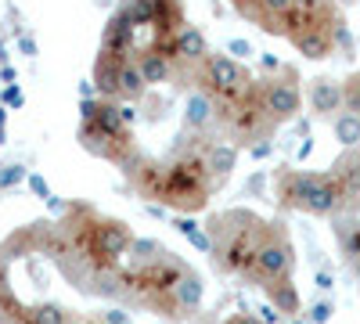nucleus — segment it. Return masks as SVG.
Returning a JSON list of instances; mask_svg holds the SVG:
<instances>
[{"label":"nucleus","mask_w":360,"mask_h":324,"mask_svg":"<svg viewBox=\"0 0 360 324\" xmlns=\"http://www.w3.org/2000/svg\"><path fill=\"white\" fill-rule=\"evenodd\" d=\"M134 238L137 234L127 220L98 213L86 202H72L65 205L62 220L51 223L44 256H51L72 288L86 296H112V278L127 263Z\"/></svg>","instance_id":"obj_1"},{"label":"nucleus","mask_w":360,"mask_h":324,"mask_svg":"<svg viewBox=\"0 0 360 324\" xmlns=\"http://www.w3.org/2000/svg\"><path fill=\"white\" fill-rule=\"evenodd\" d=\"M205 134H198V141L191 137H180V144H173L169 155L152 159L144 155L130 173L127 181L137 191V198H144L148 205H159V209H173V213H184L195 216L202 213L213 191L220 188L213 181V173L205 169Z\"/></svg>","instance_id":"obj_2"},{"label":"nucleus","mask_w":360,"mask_h":324,"mask_svg":"<svg viewBox=\"0 0 360 324\" xmlns=\"http://www.w3.org/2000/svg\"><path fill=\"white\" fill-rule=\"evenodd\" d=\"M270 220L252 213V209H224L205 220V234H209V256L213 267L227 278H242L249 281V271L256 263V252L266 238Z\"/></svg>","instance_id":"obj_3"},{"label":"nucleus","mask_w":360,"mask_h":324,"mask_svg":"<svg viewBox=\"0 0 360 324\" xmlns=\"http://www.w3.org/2000/svg\"><path fill=\"white\" fill-rule=\"evenodd\" d=\"M79 148L90 152L94 159H105L112 166H119L123 173H130L144 152L134 137V130L123 123L119 101H105V98H90L79 101Z\"/></svg>","instance_id":"obj_4"},{"label":"nucleus","mask_w":360,"mask_h":324,"mask_svg":"<svg viewBox=\"0 0 360 324\" xmlns=\"http://www.w3.org/2000/svg\"><path fill=\"white\" fill-rule=\"evenodd\" d=\"M191 267V263H184L180 256H173L169 249L152 259V263H123V267L115 271L112 278V296H123L137 306H148L152 313L159 317H169L176 320V299H173V292H176V281L180 274H184Z\"/></svg>","instance_id":"obj_5"},{"label":"nucleus","mask_w":360,"mask_h":324,"mask_svg":"<svg viewBox=\"0 0 360 324\" xmlns=\"http://www.w3.org/2000/svg\"><path fill=\"white\" fill-rule=\"evenodd\" d=\"M274 198H278V209H295V213H307L317 220H332L339 216V184L332 173H314V169H292L281 166L274 173Z\"/></svg>","instance_id":"obj_6"},{"label":"nucleus","mask_w":360,"mask_h":324,"mask_svg":"<svg viewBox=\"0 0 360 324\" xmlns=\"http://www.w3.org/2000/svg\"><path fill=\"white\" fill-rule=\"evenodd\" d=\"M217 130L227 137V144L242 148V144H252L256 141H274L278 127L270 123V115L263 108V94H259V79H252V86L234 98L227 105H217Z\"/></svg>","instance_id":"obj_7"},{"label":"nucleus","mask_w":360,"mask_h":324,"mask_svg":"<svg viewBox=\"0 0 360 324\" xmlns=\"http://www.w3.org/2000/svg\"><path fill=\"white\" fill-rule=\"evenodd\" d=\"M295 274V245H292V234L281 220H270L266 227V238L256 252V263L249 271V285L266 288L274 281H288Z\"/></svg>","instance_id":"obj_8"},{"label":"nucleus","mask_w":360,"mask_h":324,"mask_svg":"<svg viewBox=\"0 0 360 324\" xmlns=\"http://www.w3.org/2000/svg\"><path fill=\"white\" fill-rule=\"evenodd\" d=\"M198 83H202L198 91H205L217 105H227L234 98H242L249 86H252V72L242 62L227 58V54H209L202 72H198Z\"/></svg>","instance_id":"obj_9"},{"label":"nucleus","mask_w":360,"mask_h":324,"mask_svg":"<svg viewBox=\"0 0 360 324\" xmlns=\"http://www.w3.org/2000/svg\"><path fill=\"white\" fill-rule=\"evenodd\" d=\"M259 94H263V108L270 115L274 127H285L292 119H299L303 108V86H299V72L292 65H281L274 76L259 79Z\"/></svg>","instance_id":"obj_10"},{"label":"nucleus","mask_w":360,"mask_h":324,"mask_svg":"<svg viewBox=\"0 0 360 324\" xmlns=\"http://www.w3.org/2000/svg\"><path fill=\"white\" fill-rule=\"evenodd\" d=\"M335 18H339L335 0H292V8L278 22V37L292 44L303 33H328L335 25Z\"/></svg>","instance_id":"obj_11"},{"label":"nucleus","mask_w":360,"mask_h":324,"mask_svg":"<svg viewBox=\"0 0 360 324\" xmlns=\"http://www.w3.org/2000/svg\"><path fill=\"white\" fill-rule=\"evenodd\" d=\"M328 173L339 184V216H360V148L342 152Z\"/></svg>","instance_id":"obj_12"},{"label":"nucleus","mask_w":360,"mask_h":324,"mask_svg":"<svg viewBox=\"0 0 360 324\" xmlns=\"http://www.w3.org/2000/svg\"><path fill=\"white\" fill-rule=\"evenodd\" d=\"M166 54H169V62H173V72H176V69L202 72L205 58L213 54V51H209V44H205V33H202L198 25H184V29H180V33L169 40Z\"/></svg>","instance_id":"obj_13"},{"label":"nucleus","mask_w":360,"mask_h":324,"mask_svg":"<svg viewBox=\"0 0 360 324\" xmlns=\"http://www.w3.org/2000/svg\"><path fill=\"white\" fill-rule=\"evenodd\" d=\"M134 37H137V29H134L130 15H127L123 8H119V11H112V18L105 22V33H101V51H98V54L115 58V62H127V58H134V54H137Z\"/></svg>","instance_id":"obj_14"},{"label":"nucleus","mask_w":360,"mask_h":324,"mask_svg":"<svg viewBox=\"0 0 360 324\" xmlns=\"http://www.w3.org/2000/svg\"><path fill=\"white\" fill-rule=\"evenodd\" d=\"M184 0H152V44L148 47H159L166 51L169 40L184 29Z\"/></svg>","instance_id":"obj_15"},{"label":"nucleus","mask_w":360,"mask_h":324,"mask_svg":"<svg viewBox=\"0 0 360 324\" xmlns=\"http://www.w3.org/2000/svg\"><path fill=\"white\" fill-rule=\"evenodd\" d=\"M307 98H310L314 115H321V119H335V115L342 112V79H332V76L310 79Z\"/></svg>","instance_id":"obj_16"},{"label":"nucleus","mask_w":360,"mask_h":324,"mask_svg":"<svg viewBox=\"0 0 360 324\" xmlns=\"http://www.w3.org/2000/svg\"><path fill=\"white\" fill-rule=\"evenodd\" d=\"M184 130L188 134H209L217 130V101L205 91H191L184 101Z\"/></svg>","instance_id":"obj_17"},{"label":"nucleus","mask_w":360,"mask_h":324,"mask_svg":"<svg viewBox=\"0 0 360 324\" xmlns=\"http://www.w3.org/2000/svg\"><path fill=\"white\" fill-rule=\"evenodd\" d=\"M134 62L144 76V86H162L173 79V62H169V54L159 51V47H141L134 54Z\"/></svg>","instance_id":"obj_18"},{"label":"nucleus","mask_w":360,"mask_h":324,"mask_svg":"<svg viewBox=\"0 0 360 324\" xmlns=\"http://www.w3.org/2000/svg\"><path fill=\"white\" fill-rule=\"evenodd\" d=\"M238 152L234 144H227V141H209L205 144V152H202V159H205V169L213 173V181L217 184H224L227 176H231V169L238 166Z\"/></svg>","instance_id":"obj_19"},{"label":"nucleus","mask_w":360,"mask_h":324,"mask_svg":"<svg viewBox=\"0 0 360 324\" xmlns=\"http://www.w3.org/2000/svg\"><path fill=\"white\" fill-rule=\"evenodd\" d=\"M173 299H176V313H180V317L195 313V310L202 306V299H205V281H202V274H198L195 267H188L184 274H180Z\"/></svg>","instance_id":"obj_20"},{"label":"nucleus","mask_w":360,"mask_h":324,"mask_svg":"<svg viewBox=\"0 0 360 324\" xmlns=\"http://www.w3.org/2000/svg\"><path fill=\"white\" fill-rule=\"evenodd\" d=\"M144 76H141V69H137V62L134 58H127L123 65H119V76H115V98L112 101H119V105H134V101H141L144 98Z\"/></svg>","instance_id":"obj_21"},{"label":"nucleus","mask_w":360,"mask_h":324,"mask_svg":"<svg viewBox=\"0 0 360 324\" xmlns=\"http://www.w3.org/2000/svg\"><path fill=\"white\" fill-rule=\"evenodd\" d=\"M263 296H266V303L274 306L281 317H299V313H303V299H299V288H295L292 278H288V281L266 285V288H263Z\"/></svg>","instance_id":"obj_22"},{"label":"nucleus","mask_w":360,"mask_h":324,"mask_svg":"<svg viewBox=\"0 0 360 324\" xmlns=\"http://www.w3.org/2000/svg\"><path fill=\"white\" fill-rule=\"evenodd\" d=\"M25 306L8 278V263H0V324H25Z\"/></svg>","instance_id":"obj_23"},{"label":"nucleus","mask_w":360,"mask_h":324,"mask_svg":"<svg viewBox=\"0 0 360 324\" xmlns=\"http://www.w3.org/2000/svg\"><path fill=\"white\" fill-rule=\"evenodd\" d=\"M332 29H335V25H332ZM332 29H328V33H303V37H295L292 47L303 54V58H310V62H324V58H332V54H335Z\"/></svg>","instance_id":"obj_24"},{"label":"nucleus","mask_w":360,"mask_h":324,"mask_svg":"<svg viewBox=\"0 0 360 324\" xmlns=\"http://www.w3.org/2000/svg\"><path fill=\"white\" fill-rule=\"evenodd\" d=\"M25 324H79V317L62 303H33L25 306Z\"/></svg>","instance_id":"obj_25"},{"label":"nucleus","mask_w":360,"mask_h":324,"mask_svg":"<svg viewBox=\"0 0 360 324\" xmlns=\"http://www.w3.org/2000/svg\"><path fill=\"white\" fill-rule=\"evenodd\" d=\"M332 134H335V141L342 144V152L360 148V115H353V112H339L335 119H332Z\"/></svg>","instance_id":"obj_26"},{"label":"nucleus","mask_w":360,"mask_h":324,"mask_svg":"<svg viewBox=\"0 0 360 324\" xmlns=\"http://www.w3.org/2000/svg\"><path fill=\"white\" fill-rule=\"evenodd\" d=\"M162 252H166V245L155 242V238H134V245H130V252H127V263H152V259H159Z\"/></svg>","instance_id":"obj_27"},{"label":"nucleus","mask_w":360,"mask_h":324,"mask_svg":"<svg viewBox=\"0 0 360 324\" xmlns=\"http://www.w3.org/2000/svg\"><path fill=\"white\" fill-rule=\"evenodd\" d=\"M342 112L360 115V72H349L342 79Z\"/></svg>","instance_id":"obj_28"},{"label":"nucleus","mask_w":360,"mask_h":324,"mask_svg":"<svg viewBox=\"0 0 360 324\" xmlns=\"http://www.w3.org/2000/svg\"><path fill=\"white\" fill-rule=\"evenodd\" d=\"M332 40H335V54L342 51V58H353L356 44H353V33H349V25H346V18H342V15L335 18V29H332Z\"/></svg>","instance_id":"obj_29"},{"label":"nucleus","mask_w":360,"mask_h":324,"mask_svg":"<svg viewBox=\"0 0 360 324\" xmlns=\"http://www.w3.org/2000/svg\"><path fill=\"white\" fill-rule=\"evenodd\" d=\"M227 4H231L238 15H242L245 22H252V25H259V29H263V22H266V18H263V4H259V0H227Z\"/></svg>","instance_id":"obj_30"},{"label":"nucleus","mask_w":360,"mask_h":324,"mask_svg":"<svg viewBox=\"0 0 360 324\" xmlns=\"http://www.w3.org/2000/svg\"><path fill=\"white\" fill-rule=\"evenodd\" d=\"M335 317V303L332 299H317L307 306V324H328Z\"/></svg>","instance_id":"obj_31"},{"label":"nucleus","mask_w":360,"mask_h":324,"mask_svg":"<svg viewBox=\"0 0 360 324\" xmlns=\"http://www.w3.org/2000/svg\"><path fill=\"white\" fill-rule=\"evenodd\" d=\"M25 166H0V188L4 191H11V188H18L22 181H25Z\"/></svg>","instance_id":"obj_32"},{"label":"nucleus","mask_w":360,"mask_h":324,"mask_svg":"<svg viewBox=\"0 0 360 324\" xmlns=\"http://www.w3.org/2000/svg\"><path fill=\"white\" fill-rule=\"evenodd\" d=\"M252 54H256V51H252L249 40H242V37L227 40V58H234V62H245V58H252Z\"/></svg>","instance_id":"obj_33"},{"label":"nucleus","mask_w":360,"mask_h":324,"mask_svg":"<svg viewBox=\"0 0 360 324\" xmlns=\"http://www.w3.org/2000/svg\"><path fill=\"white\" fill-rule=\"evenodd\" d=\"M25 184H29V191H33L40 202H51V198H54V195H51V184L44 181L40 173H29V176H25Z\"/></svg>","instance_id":"obj_34"},{"label":"nucleus","mask_w":360,"mask_h":324,"mask_svg":"<svg viewBox=\"0 0 360 324\" xmlns=\"http://www.w3.org/2000/svg\"><path fill=\"white\" fill-rule=\"evenodd\" d=\"M173 227L184 234V238H191V234H198L202 227H198V220L195 216H184V213H173Z\"/></svg>","instance_id":"obj_35"},{"label":"nucleus","mask_w":360,"mask_h":324,"mask_svg":"<svg viewBox=\"0 0 360 324\" xmlns=\"http://www.w3.org/2000/svg\"><path fill=\"white\" fill-rule=\"evenodd\" d=\"M0 105H4V108H22V105H25V98H22V91H18L15 83L0 91Z\"/></svg>","instance_id":"obj_36"},{"label":"nucleus","mask_w":360,"mask_h":324,"mask_svg":"<svg viewBox=\"0 0 360 324\" xmlns=\"http://www.w3.org/2000/svg\"><path fill=\"white\" fill-rule=\"evenodd\" d=\"M314 285H317V292H332V288H335V274L321 267V271L314 274Z\"/></svg>","instance_id":"obj_37"},{"label":"nucleus","mask_w":360,"mask_h":324,"mask_svg":"<svg viewBox=\"0 0 360 324\" xmlns=\"http://www.w3.org/2000/svg\"><path fill=\"white\" fill-rule=\"evenodd\" d=\"M249 155L259 162V159H270V155H274V141H256L252 144V148H249Z\"/></svg>","instance_id":"obj_38"},{"label":"nucleus","mask_w":360,"mask_h":324,"mask_svg":"<svg viewBox=\"0 0 360 324\" xmlns=\"http://www.w3.org/2000/svg\"><path fill=\"white\" fill-rule=\"evenodd\" d=\"M105 324H134V317H130L127 310L112 306V310H105Z\"/></svg>","instance_id":"obj_39"},{"label":"nucleus","mask_w":360,"mask_h":324,"mask_svg":"<svg viewBox=\"0 0 360 324\" xmlns=\"http://www.w3.org/2000/svg\"><path fill=\"white\" fill-rule=\"evenodd\" d=\"M259 320H263V324H281L285 317H281L274 306H270V303H263V306H259Z\"/></svg>","instance_id":"obj_40"},{"label":"nucleus","mask_w":360,"mask_h":324,"mask_svg":"<svg viewBox=\"0 0 360 324\" xmlns=\"http://www.w3.org/2000/svg\"><path fill=\"white\" fill-rule=\"evenodd\" d=\"M220 324H263L256 313H231V317H224Z\"/></svg>","instance_id":"obj_41"},{"label":"nucleus","mask_w":360,"mask_h":324,"mask_svg":"<svg viewBox=\"0 0 360 324\" xmlns=\"http://www.w3.org/2000/svg\"><path fill=\"white\" fill-rule=\"evenodd\" d=\"M310 152H314V137H303V144L295 148V159L303 162V159H310Z\"/></svg>","instance_id":"obj_42"},{"label":"nucleus","mask_w":360,"mask_h":324,"mask_svg":"<svg viewBox=\"0 0 360 324\" xmlns=\"http://www.w3.org/2000/svg\"><path fill=\"white\" fill-rule=\"evenodd\" d=\"M18 47H22V54H29V58H37V40H29V37H22V40H18Z\"/></svg>","instance_id":"obj_43"},{"label":"nucleus","mask_w":360,"mask_h":324,"mask_svg":"<svg viewBox=\"0 0 360 324\" xmlns=\"http://www.w3.org/2000/svg\"><path fill=\"white\" fill-rule=\"evenodd\" d=\"M263 69H270V72H278V69H281V62H278V58H270V54H263Z\"/></svg>","instance_id":"obj_44"},{"label":"nucleus","mask_w":360,"mask_h":324,"mask_svg":"<svg viewBox=\"0 0 360 324\" xmlns=\"http://www.w3.org/2000/svg\"><path fill=\"white\" fill-rule=\"evenodd\" d=\"M0 79H4V86H11V83H15V69L4 65V69H0Z\"/></svg>","instance_id":"obj_45"},{"label":"nucleus","mask_w":360,"mask_h":324,"mask_svg":"<svg viewBox=\"0 0 360 324\" xmlns=\"http://www.w3.org/2000/svg\"><path fill=\"white\" fill-rule=\"evenodd\" d=\"M259 188H263V173H256L252 181H249V191H259Z\"/></svg>","instance_id":"obj_46"},{"label":"nucleus","mask_w":360,"mask_h":324,"mask_svg":"<svg viewBox=\"0 0 360 324\" xmlns=\"http://www.w3.org/2000/svg\"><path fill=\"white\" fill-rule=\"evenodd\" d=\"M8 58H11V54H8V47H4V44H0V69H4V65H8Z\"/></svg>","instance_id":"obj_47"},{"label":"nucleus","mask_w":360,"mask_h":324,"mask_svg":"<svg viewBox=\"0 0 360 324\" xmlns=\"http://www.w3.org/2000/svg\"><path fill=\"white\" fill-rule=\"evenodd\" d=\"M4 123H8V108L0 105V130H4Z\"/></svg>","instance_id":"obj_48"},{"label":"nucleus","mask_w":360,"mask_h":324,"mask_svg":"<svg viewBox=\"0 0 360 324\" xmlns=\"http://www.w3.org/2000/svg\"><path fill=\"white\" fill-rule=\"evenodd\" d=\"M288 324H307V317H303V313H299V317H288Z\"/></svg>","instance_id":"obj_49"},{"label":"nucleus","mask_w":360,"mask_h":324,"mask_svg":"<svg viewBox=\"0 0 360 324\" xmlns=\"http://www.w3.org/2000/svg\"><path fill=\"white\" fill-rule=\"evenodd\" d=\"M0 263H8V259H4V256H0Z\"/></svg>","instance_id":"obj_50"},{"label":"nucleus","mask_w":360,"mask_h":324,"mask_svg":"<svg viewBox=\"0 0 360 324\" xmlns=\"http://www.w3.org/2000/svg\"><path fill=\"white\" fill-rule=\"evenodd\" d=\"M356 227H360V216H356Z\"/></svg>","instance_id":"obj_51"}]
</instances>
